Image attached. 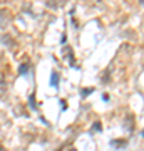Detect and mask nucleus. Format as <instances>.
Segmentation results:
<instances>
[{
  "mask_svg": "<svg viewBox=\"0 0 144 151\" xmlns=\"http://www.w3.org/2000/svg\"><path fill=\"white\" fill-rule=\"evenodd\" d=\"M94 129H96V131H101V124H99V123H97L96 126H94Z\"/></svg>",
  "mask_w": 144,
  "mask_h": 151,
  "instance_id": "obj_3",
  "label": "nucleus"
},
{
  "mask_svg": "<svg viewBox=\"0 0 144 151\" xmlns=\"http://www.w3.org/2000/svg\"><path fill=\"white\" fill-rule=\"evenodd\" d=\"M59 84V76L57 74H52V77H50V86H57Z\"/></svg>",
  "mask_w": 144,
  "mask_h": 151,
  "instance_id": "obj_1",
  "label": "nucleus"
},
{
  "mask_svg": "<svg viewBox=\"0 0 144 151\" xmlns=\"http://www.w3.org/2000/svg\"><path fill=\"white\" fill-rule=\"evenodd\" d=\"M25 70H27V66H22V67H20V72H22V74H24Z\"/></svg>",
  "mask_w": 144,
  "mask_h": 151,
  "instance_id": "obj_2",
  "label": "nucleus"
}]
</instances>
